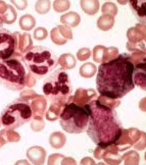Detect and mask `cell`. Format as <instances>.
<instances>
[{"label":"cell","instance_id":"277c9868","mask_svg":"<svg viewBox=\"0 0 146 165\" xmlns=\"http://www.w3.org/2000/svg\"><path fill=\"white\" fill-rule=\"evenodd\" d=\"M32 115L31 108L27 103L17 101L6 108L1 115V121L5 127L14 129L29 121Z\"/></svg>","mask_w":146,"mask_h":165},{"label":"cell","instance_id":"ffe728a7","mask_svg":"<svg viewBox=\"0 0 146 165\" xmlns=\"http://www.w3.org/2000/svg\"><path fill=\"white\" fill-rule=\"evenodd\" d=\"M91 52L88 48H84L80 49L77 53L78 58L81 60H84L90 56Z\"/></svg>","mask_w":146,"mask_h":165},{"label":"cell","instance_id":"8fae6325","mask_svg":"<svg viewBox=\"0 0 146 165\" xmlns=\"http://www.w3.org/2000/svg\"><path fill=\"white\" fill-rule=\"evenodd\" d=\"M60 21L64 25L70 28H74L79 24L81 18L77 12L70 11L62 15L60 17Z\"/></svg>","mask_w":146,"mask_h":165},{"label":"cell","instance_id":"4fadbf2b","mask_svg":"<svg viewBox=\"0 0 146 165\" xmlns=\"http://www.w3.org/2000/svg\"><path fill=\"white\" fill-rule=\"evenodd\" d=\"M114 23V17L107 14H103L98 19L97 25L100 29L106 31L111 29Z\"/></svg>","mask_w":146,"mask_h":165},{"label":"cell","instance_id":"5b68a950","mask_svg":"<svg viewBox=\"0 0 146 165\" xmlns=\"http://www.w3.org/2000/svg\"><path fill=\"white\" fill-rule=\"evenodd\" d=\"M42 90L48 96L57 97L68 95L72 90V85L67 73L62 69L52 73L44 80Z\"/></svg>","mask_w":146,"mask_h":165},{"label":"cell","instance_id":"d6986e66","mask_svg":"<svg viewBox=\"0 0 146 165\" xmlns=\"http://www.w3.org/2000/svg\"><path fill=\"white\" fill-rule=\"evenodd\" d=\"M48 35V32L45 28L38 27L35 29L33 34L34 38L38 41H42L45 39Z\"/></svg>","mask_w":146,"mask_h":165},{"label":"cell","instance_id":"9a60e30c","mask_svg":"<svg viewBox=\"0 0 146 165\" xmlns=\"http://www.w3.org/2000/svg\"><path fill=\"white\" fill-rule=\"evenodd\" d=\"M101 9L103 14H108L114 17L118 12V8L116 5L110 2L104 3L102 5Z\"/></svg>","mask_w":146,"mask_h":165},{"label":"cell","instance_id":"5bb4252c","mask_svg":"<svg viewBox=\"0 0 146 165\" xmlns=\"http://www.w3.org/2000/svg\"><path fill=\"white\" fill-rule=\"evenodd\" d=\"M51 3L48 0H38L35 5V9L38 13L44 14L47 13L50 10Z\"/></svg>","mask_w":146,"mask_h":165},{"label":"cell","instance_id":"3957f363","mask_svg":"<svg viewBox=\"0 0 146 165\" xmlns=\"http://www.w3.org/2000/svg\"><path fill=\"white\" fill-rule=\"evenodd\" d=\"M85 106L81 107L71 103L64 108L61 114L60 122L65 131L69 133H76L84 129L88 116L91 115Z\"/></svg>","mask_w":146,"mask_h":165},{"label":"cell","instance_id":"2e32d148","mask_svg":"<svg viewBox=\"0 0 146 165\" xmlns=\"http://www.w3.org/2000/svg\"><path fill=\"white\" fill-rule=\"evenodd\" d=\"M70 3L68 0H55L53 1V7L54 10L58 13H62L68 10Z\"/></svg>","mask_w":146,"mask_h":165},{"label":"cell","instance_id":"6da1fadb","mask_svg":"<svg viewBox=\"0 0 146 165\" xmlns=\"http://www.w3.org/2000/svg\"><path fill=\"white\" fill-rule=\"evenodd\" d=\"M135 68L130 55L124 53L99 66L96 79L97 90L111 99L121 98L135 87Z\"/></svg>","mask_w":146,"mask_h":165},{"label":"cell","instance_id":"7a4b0ae2","mask_svg":"<svg viewBox=\"0 0 146 165\" xmlns=\"http://www.w3.org/2000/svg\"><path fill=\"white\" fill-rule=\"evenodd\" d=\"M25 60L30 70L38 76L44 75L57 66L58 60L50 48L41 46L31 48L26 54Z\"/></svg>","mask_w":146,"mask_h":165},{"label":"cell","instance_id":"603a6c76","mask_svg":"<svg viewBox=\"0 0 146 165\" xmlns=\"http://www.w3.org/2000/svg\"><path fill=\"white\" fill-rule=\"evenodd\" d=\"M1 19L0 17V25H1Z\"/></svg>","mask_w":146,"mask_h":165},{"label":"cell","instance_id":"e0dca14e","mask_svg":"<svg viewBox=\"0 0 146 165\" xmlns=\"http://www.w3.org/2000/svg\"><path fill=\"white\" fill-rule=\"evenodd\" d=\"M106 48L104 46L98 45L96 46L93 49V59L97 62L103 60Z\"/></svg>","mask_w":146,"mask_h":165},{"label":"cell","instance_id":"ba28073f","mask_svg":"<svg viewBox=\"0 0 146 165\" xmlns=\"http://www.w3.org/2000/svg\"><path fill=\"white\" fill-rule=\"evenodd\" d=\"M14 41L11 36L4 33H0V58L6 59L13 53Z\"/></svg>","mask_w":146,"mask_h":165},{"label":"cell","instance_id":"30bf717a","mask_svg":"<svg viewBox=\"0 0 146 165\" xmlns=\"http://www.w3.org/2000/svg\"><path fill=\"white\" fill-rule=\"evenodd\" d=\"M146 0H131L129 4L137 19L143 23L146 22Z\"/></svg>","mask_w":146,"mask_h":165},{"label":"cell","instance_id":"9c48e42d","mask_svg":"<svg viewBox=\"0 0 146 165\" xmlns=\"http://www.w3.org/2000/svg\"><path fill=\"white\" fill-rule=\"evenodd\" d=\"M127 36L129 42H138L146 40V25L143 23L137 24L135 27L128 29Z\"/></svg>","mask_w":146,"mask_h":165},{"label":"cell","instance_id":"ac0fdd59","mask_svg":"<svg viewBox=\"0 0 146 165\" xmlns=\"http://www.w3.org/2000/svg\"><path fill=\"white\" fill-rule=\"evenodd\" d=\"M127 49L130 51L145 52V46L143 42H132L128 41L126 44Z\"/></svg>","mask_w":146,"mask_h":165},{"label":"cell","instance_id":"7c38bea8","mask_svg":"<svg viewBox=\"0 0 146 165\" xmlns=\"http://www.w3.org/2000/svg\"><path fill=\"white\" fill-rule=\"evenodd\" d=\"M80 4L83 11L89 15L95 14L100 7L99 2L96 0H82L80 1Z\"/></svg>","mask_w":146,"mask_h":165},{"label":"cell","instance_id":"52a82bcc","mask_svg":"<svg viewBox=\"0 0 146 165\" xmlns=\"http://www.w3.org/2000/svg\"><path fill=\"white\" fill-rule=\"evenodd\" d=\"M52 41L59 46L65 44L68 40L73 38L70 28L65 25H58L52 28L50 33Z\"/></svg>","mask_w":146,"mask_h":165},{"label":"cell","instance_id":"44dd1931","mask_svg":"<svg viewBox=\"0 0 146 165\" xmlns=\"http://www.w3.org/2000/svg\"><path fill=\"white\" fill-rule=\"evenodd\" d=\"M112 144H113V141L106 143L100 142L98 144L102 148H104Z\"/></svg>","mask_w":146,"mask_h":165},{"label":"cell","instance_id":"8992f818","mask_svg":"<svg viewBox=\"0 0 146 165\" xmlns=\"http://www.w3.org/2000/svg\"><path fill=\"white\" fill-rule=\"evenodd\" d=\"M25 73L22 65L15 60H10L0 63V77L11 82L23 84Z\"/></svg>","mask_w":146,"mask_h":165},{"label":"cell","instance_id":"7402d4cb","mask_svg":"<svg viewBox=\"0 0 146 165\" xmlns=\"http://www.w3.org/2000/svg\"><path fill=\"white\" fill-rule=\"evenodd\" d=\"M121 129H119L116 134L114 139L113 141V144H115L116 142L119 138L121 134Z\"/></svg>","mask_w":146,"mask_h":165}]
</instances>
